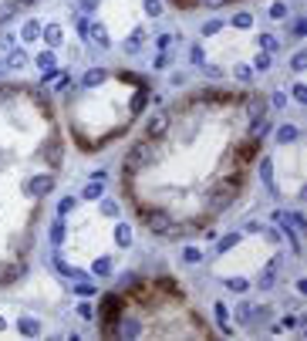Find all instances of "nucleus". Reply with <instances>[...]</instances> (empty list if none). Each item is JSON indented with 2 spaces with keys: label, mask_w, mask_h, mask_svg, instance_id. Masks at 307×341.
I'll return each instance as SVG.
<instances>
[{
  "label": "nucleus",
  "mask_w": 307,
  "mask_h": 341,
  "mask_svg": "<svg viewBox=\"0 0 307 341\" xmlns=\"http://www.w3.org/2000/svg\"><path fill=\"white\" fill-rule=\"evenodd\" d=\"M142 220H145V226H149L152 233H165V230L172 226V216H169L165 209H145Z\"/></svg>",
  "instance_id": "1"
},
{
  "label": "nucleus",
  "mask_w": 307,
  "mask_h": 341,
  "mask_svg": "<svg viewBox=\"0 0 307 341\" xmlns=\"http://www.w3.org/2000/svg\"><path fill=\"white\" fill-rule=\"evenodd\" d=\"M152 159H155V152H152V149H149V145H145V142H139V145H135V149L129 152V159H125V166H129V169H142V166H149Z\"/></svg>",
  "instance_id": "2"
},
{
  "label": "nucleus",
  "mask_w": 307,
  "mask_h": 341,
  "mask_svg": "<svg viewBox=\"0 0 307 341\" xmlns=\"http://www.w3.org/2000/svg\"><path fill=\"white\" fill-rule=\"evenodd\" d=\"M122 314V297L118 294H105V304H101V321L105 324H115V318Z\"/></svg>",
  "instance_id": "3"
},
{
  "label": "nucleus",
  "mask_w": 307,
  "mask_h": 341,
  "mask_svg": "<svg viewBox=\"0 0 307 341\" xmlns=\"http://www.w3.org/2000/svg\"><path fill=\"white\" fill-rule=\"evenodd\" d=\"M51 189H54V176H51V172H44V176H34V179L27 183V193H31V196H48Z\"/></svg>",
  "instance_id": "4"
},
{
  "label": "nucleus",
  "mask_w": 307,
  "mask_h": 341,
  "mask_svg": "<svg viewBox=\"0 0 307 341\" xmlns=\"http://www.w3.org/2000/svg\"><path fill=\"white\" fill-rule=\"evenodd\" d=\"M17 331H20L24 338H37V335H41V321L31 318V314H24V318L17 321Z\"/></svg>",
  "instance_id": "5"
},
{
  "label": "nucleus",
  "mask_w": 307,
  "mask_h": 341,
  "mask_svg": "<svg viewBox=\"0 0 307 341\" xmlns=\"http://www.w3.org/2000/svg\"><path fill=\"white\" fill-rule=\"evenodd\" d=\"M105 81H108V71H105V68H88V71H84V78H81L84 88H98V85H105Z\"/></svg>",
  "instance_id": "6"
},
{
  "label": "nucleus",
  "mask_w": 307,
  "mask_h": 341,
  "mask_svg": "<svg viewBox=\"0 0 307 341\" xmlns=\"http://www.w3.org/2000/svg\"><path fill=\"white\" fill-rule=\"evenodd\" d=\"M44 155H48V162H51L54 169L61 166V138H58V136L48 138V145H44Z\"/></svg>",
  "instance_id": "7"
},
{
  "label": "nucleus",
  "mask_w": 307,
  "mask_h": 341,
  "mask_svg": "<svg viewBox=\"0 0 307 341\" xmlns=\"http://www.w3.org/2000/svg\"><path fill=\"white\" fill-rule=\"evenodd\" d=\"M88 41H95L98 48H108L112 44V37H108V31L101 24H88Z\"/></svg>",
  "instance_id": "8"
},
{
  "label": "nucleus",
  "mask_w": 307,
  "mask_h": 341,
  "mask_svg": "<svg viewBox=\"0 0 307 341\" xmlns=\"http://www.w3.org/2000/svg\"><path fill=\"white\" fill-rule=\"evenodd\" d=\"M165 129H169V119H165V115H155L152 122L145 125V136H149V138H162V136H165Z\"/></svg>",
  "instance_id": "9"
},
{
  "label": "nucleus",
  "mask_w": 307,
  "mask_h": 341,
  "mask_svg": "<svg viewBox=\"0 0 307 341\" xmlns=\"http://www.w3.org/2000/svg\"><path fill=\"white\" fill-rule=\"evenodd\" d=\"M145 41H149V34H145V27H135V31H132V37L125 41V51H129V54H135V51H139V48H142Z\"/></svg>",
  "instance_id": "10"
},
{
  "label": "nucleus",
  "mask_w": 307,
  "mask_h": 341,
  "mask_svg": "<svg viewBox=\"0 0 307 341\" xmlns=\"http://www.w3.org/2000/svg\"><path fill=\"white\" fill-rule=\"evenodd\" d=\"M41 34H44V41H48L51 48H58V44L65 41V31H61L58 24H48V27H41Z\"/></svg>",
  "instance_id": "11"
},
{
  "label": "nucleus",
  "mask_w": 307,
  "mask_h": 341,
  "mask_svg": "<svg viewBox=\"0 0 307 341\" xmlns=\"http://www.w3.org/2000/svg\"><path fill=\"white\" fill-rule=\"evenodd\" d=\"M257 145H260V138H250V142H246V145L236 152V166H246V162L257 155Z\"/></svg>",
  "instance_id": "12"
},
{
  "label": "nucleus",
  "mask_w": 307,
  "mask_h": 341,
  "mask_svg": "<svg viewBox=\"0 0 307 341\" xmlns=\"http://www.w3.org/2000/svg\"><path fill=\"white\" fill-rule=\"evenodd\" d=\"M246 115H250V122H260V119L267 115V102H263V98H253L250 108H246Z\"/></svg>",
  "instance_id": "13"
},
{
  "label": "nucleus",
  "mask_w": 307,
  "mask_h": 341,
  "mask_svg": "<svg viewBox=\"0 0 307 341\" xmlns=\"http://www.w3.org/2000/svg\"><path fill=\"white\" fill-rule=\"evenodd\" d=\"M274 280H277V260L267 264V271L257 277V287H274Z\"/></svg>",
  "instance_id": "14"
},
{
  "label": "nucleus",
  "mask_w": 307,
  "mask_h": 341,
  "mask_svg": "<svg viewBox=\"0 0 307 341\" xmlns=\"http://www.w3.org/2000/svg\"><path fill=\"white\" fill-rule=\"evenodd\" d=\"M260 176H263V183L270 186V193L277 196V189H274V162H270V159H260Z\"/></svg>",
  "instance_id": "15"
},
{
  "label": "nucleus",
  "mask_w": 307,
  "mask_h": 341,
  "mask_svg": "<svg viewBox=\"0 0 307 341\" xmlns=\"http://www.w3.org/2000/svg\"><path fill=\"white\" fill-rule=\"evenodd\" d=\"M115 240H118V247H132V226H129V223H118Z\"/></svg>",
  "instance_id": "16"
},
{
  "label": "nucleus",
  "mask_w": 307,
  "mask_h": 341,
  "mask_svg": "<svg viewBox=\"0 0 307 341\" xmlns=\"http://www.w3.org/2000/svg\"><path fill=\"white\" fill-rule=\"evenodd\" d=\"M24 65H27V54H24V51H20V48H14V51H10V54H7V68H24Z\"/></svg>",
  "instance_id": "17"
},
{
  "label": "nucleus",
  "mask_w": 307,
  "mask_h": 341,
  "mask_svg": "<svg viewBox=\"0 0 307 341\" xmlns=\"http://www.w3.org/2000/svg\"><path fill=\"white\" fill-rule=\"evenodd\" d=\"M145 102H149V88H139V91L132 95V112L139 115V112L145 108Z\"/></svg>",
  "instance_id": "18"
},
{
  "label": "nucleus",
  "mask_w": 307,
  "mask_h": 341,
  "mask_svg": "<svg viewBox=\"0 0 307 341\" xmlns=\"http://www.w3.org/2000/svg\"><path fill=\"white\" fill-rule=\"evenodd\" d=\"M81 196H84V200H101V179L95 176V179L84 186V193H81Z\"/></svg>",
  "instance_id": "19"
},
{
  "label": "nucleus",
  "mask_w": 307,
  "mask_h": 341,
  "mask_svg": "<svg viewBox=\"0 0 307 341\" xmlns=\"http://www.w3.org/2000/svg\"><path fill=\"white\" fill-rule=\"evenodd\" d=\"M236 318H240L243 324H250V321L257 318V307H253L250 301H243V304H240V311H236Z\"/></svg>",
  "instance_id": "20"
},
{
  "label": "nucleus",
  "mask_w": 307,
  "mask_h": 341,
  "mask_svg": "<svg viewBox=\"0 0 307 341\" xmlns=\"http://www.w3.org/2000/svg\"><path fill=\"white\" fill-rule=\"evenodd\" d=\"M216 324H220V331L230 335V311H226V304H216Z\"/></svg>",
  "instance_id": "21"
},
{
  "label": "nucleus",
  "mask_w": 307,
  "mask_h": 341,
  "mask_svg": "<svg viewBox=\"0 0 307 341\" xmlns=\"http://www.w3.org/2000/svg\"><path fill=\"white\" fill-rule=\"evenodd\" d=\"M17 10H20V3H17V0H7V3H0V24H7V20L17 14Z\"/></svg>",
  "instance_id": "22"
},
{
  "label": "nucleus",
  "mask_w": 307,
  "mask_h": 341,
  "mask_svg": "<svg viewBox=\"0 0 307 341\" xmlns=\"http://www.w3.org/2000/svg\"><path fill=\"white\" fill-rule=\"evenodd\" d=\"M294 138H297V125H280V129H277V142L287 145V142H294Z\"/></svg>",
  "instance_id": "23"
},
{
  "label": "nucleus",
  "mask_w": 307,
  "mask_h": 341,
  "mask_svg": "<svg viewBox=\"0 0 307 341\" xmlns=\"http://www.w3.org/2000/svg\"><path fill=\"white\" fill-rule=\"evenodd\" d=\"M65 233H68V230H65V220H58V223L51 226V243L61 247V243H65Z\"/></svg>",
  "instance_id": "24"
},
{
  "label": "nucleus",
  "mask_w": 307,
  "mask_h": 341,
  "mask_svg": "<svg viewBox=\"0 0 307 341\" xmlns=\"http://www.w3.org/2000/svg\"><path fill=\"white\" fill-rule=\"evenodd\" d=\"M236 243H240V233H226V237L216 243V250H220V254H226V250H233Z\"/></svg>",
  "instance_id": "25"
},
{
  "label": "nucleus",
  "mask_w": 307,
  "mask_h": 341,
  "mask_svg": "<svg viewBox=\"0 0 307 341\" xmlns=\"http://www.w3.org/2000/svg\"><path fill=\"white\" fill-rule=\"evenodd\" d=\"M37 34H41V24H37V20H31V24L20 31V37H24V41H37Z\"/></svg>",
  "instance_id": "26"
},
{
  "label": "nucleus",
  "mask_w": 307,
  "mask_h": 341,
  "mask_svg": "<svg viewBox=\"0 0 307 341\" xmlns=\"http://www.w3.org/2000/svg\"><path fill=\"white\" fill-rule=\"evenodd\" d=\"M182 260H186V264H199V260H203V250H199V247H186V250H182Z\"/></svg>",
  "instance_id": "27"
},
{
  "label": "nucleus",
  "mask_w": 307,
  "mask_h": 341,
  "mask_svg": "<svg viewBox=\"0 0 307 341\" xmlns=\"http://www.w3.org/2000/svg\"><path fill=\"white\" fill-rule=\"evenodd\" d=\"M233 27H240V31L253 27V14H236V17H233Z\"/></svg>",
  "instance_id": "28"
},
{
  "label": "nucleus",
  "mask_w": 307,
  "mask_h": 341,
  "mask_svg": "<svg viewBox=\"0 0 307 341\" xmlns=\"http://www.w3.org/2000/svg\"><path fill=\"white\" fill-rule=\"evenodd\" d=\"M260 48H263V51L270 54V51H277V48H280V41H277L274 34H263V37H260Z\"/></svg>",
  "instance_id": "29"
},
{
  "label": "nucleus",
  "mask_w": 307,
  "mask_h": 341,
  "mask_svg": "<svg viewBox=\"0 0 307 341\" xmlns=\"http://www.w3.org/2000/svg\"><path fill=\"white\" fill-rule=\"evenodd\" d=\"M37 68H44V71L54 68V51H44V54H37Z\"/></svg>",
  "instance_id": "30"
},
{
  "label": "nucleus",
  "mask_w": 307,
  "mask_h": 341,
  "mask_svg": "<svg viewBox=\"0 0 307 341\" xmlns=\"http://www.w3.org/2000/svg\"><path fill=\"white\" fill-rule=\"evenodd\" d=\"M95 273H98V277H108V273H112V260H108V257L95 260Z\"/></svg>",
  "instance_id": "31"
},
{
  "label": "nucleus",
  "mask_w": 307,
  "mask_h": 341,
  "mask_svg": "<svg viewBox=\"0 0 307 341\" xmlns=\"http://www.w3.org/2000/svg\"><path fill=\"white\" fill-rule=\"evenodd\" d=\"M233 74H236L240 81H250V78H253V68H250V65H236V68H233Z\"/></svg>",
  "instance_id": "32"
},
{
  "label": "nucleus",
  "mask_w": 307,
  "mask_h": 341,
  "mask_svg": "<svg viewBox=\"0 0 307 341\" xmlns=\"http://www.w3.org/2000/svg\"><path fill=\"white\" fill-rule=\"evenodd\" d=\"M294 98H297L301 105H307V85L304 81H294Z\"/></svg>",
  "instance_id": "33"
},
{
  "label": "nucleus",
  "mask_w": 307,
  "mask_h": 341,
  "mask_svg": "<svg viewBox=\"0 0 307 341\" xmlns=\"http://www.w3.org/2000/svg\"><path fill=\"white\" fill-rule=\"evenodd\" d=\"M270 105L274 108H287V91H274L270 95Z\"/></svg>",
  "instance_id": "34"
},
{
  "label": "nucleus",
  "mask_w": 307,
  "mask_h": 341,
  "mask_svg": "<svg viewBox=\"0 0 307 341\" xmlns=\"http://www.w3.org/2000/svg\"><path fill=\"white\" fill-rule=\"evenodd\" d=\"M270 17H274V20H284V17H287V3H274V7H270Z\"/></svg>",
  "instance_id": "35"
},
{
  "label": "nucleus",
  "mask_w": 307,
  "mask_h": 341,
  "mask_svg": "<svg viewBox=\"0 0 307 341\" xmlns=\"http://www.w3.org/2000/svg\"><path fill=\"white\" fill-rule=\"evenodd\" d=\"M14 247H17V250H20V254H24V250H27V247H31V230H27V233H20V237H17V240H14Z\"/></svg>",
  "instance_id": "36"
},
{
  "label": "nucleus",
  "mask_w": 307,
  "mask_h": 341,
  "mask_svg": "<svg viewBox=\"0 0 307 341\" xmlns=\"http://www.w3.org/2000/svg\"><path fill=\"white\" fill-rule=\"evenodd\" d=\"M291 68H294V71H304V68H307V54H304V51H297V54H294Z\"/></svg>",
  "instance_id": "37"
},
{
  "label": "nucleus",
  "mask_w": 307,
  "mask_h": 341,
  "mask_svg": "<svg viewBox=\"0 0 307 341\" xmlns=\"http://www.w3.org/2000/svg\"><path fill=\"white\" fill-rule=\"evenodd\" d=\"M226 287H230V290H246L250 284H246L243 277H230V280H226Z\"/></svg>",
  "instance_id": "38"
},
{
  "label": "nucleus",
  "mask_w": 307,
  "mask_h": 341,
  "mask_svg": "<svg viewBox=\"0 0 307 341\" xmlns=\"http://www.w3.org/2000/svg\"><path fill=\"white\" fill-rule=\"evenodd\" d=\"M145 14H149V17H159V14H162V3H159V0H145Z\"/></svg>",
  "instance_id": "39"
},
{
  "label": "nucleus",
  "mask_w": 307,
  "mask_h": 341,
  "mask_svg": "<svg viewBox=\"0 0 307 341\" xmlns=\"http://www.w3.org/2000/svg\"><path fill=\"white\" fill-rule=\"evenodd\" d=\"M220 27H223V20H210V24H203V34L210 37V34H220Z\"/></svg>",
  "instance_id": "40"
},
{
  "label": "nucleus",
  "mask_w": 307,
  "mask_h": 341,
  "mask_svg": "<svg viewBox=\"0 0 307 341\" xmlns=\"http://www.w3.org/2000/svg\"><path fill=\"white\" fill-rule=\"evenodd\" d=\"M189 58H193V65H203V58H206V51H203L199 44H193V51H189Z\"/></svg>",
  "instance_id": "41"
},
{
  "label": "nucleus",
  "mask_w": 307,
  "mask_h": 341,
  "mask_svg": "<svg viewBox=\"0 0 307 341\" xmlns=\"http://www.w3.org/2000/svg\"><path fill=\"white\" fill-rule=\"evenodd\" d=\"M253 68H257V71H267V68H270V54H257Z\"/></svg>",
  "instance_id": "42"
},
{
  "label": "nucleus",
  "mask_w": 307,
  "mask_h": 341,
  "mask_svg": "<svg viewBox=\"0 0 307 341\" xmlns=\"http://www.w3.org/2000/svg\"><path fill=\"white\" fill-rule=\"evenodd\" d=\"M101 213H105V216H115V213H118V203H115V200H105V203H101Z\"/></svg>",
  "instance_id": "43"
},
{
  "label": "nucleus",
  "mask_w": 307,
  "mask_h": 341,
  "mask_svg": "<svg viewBox=\"0 0 307 341\" xmlns=\"http://www.w3.org/2000/svg\"><path fill=\"white\" fill-rule=\"evenodd\" d=\"M294 34H297V37H304V34H307V20H304V17L294 20Z\"/></svg>",
  "instance_id": "44"
},
{
  "label": "nucleus",
  "mask_w": 307,
  "mask_h": 341,
  "mask_svg": "<svg viewBox=\"0 0 307 341\" xmlns=\"http://www.w3.org/2000/svg\"><path fill=\"white\" fill-rule=\"evenodd\" d=\"M71 206H75V200H71V196H65V200H61V203H58V213H61V216H65V213H68V209H71Z\"/></svg>",
  "instance_id": "45"
},
{
  "label": "nucleus",
  "mask_w": 307,
  "mask_h": 341,
  "mask_svg": "<svg viewBox=\"0 0 307 341\" xmlns=\"http://www.w3.org/2000/svg\"><path fill=\"white\" fill-rule=\"evenodd\" d=\"M169 61H172V58H169V51H162V54L155 58V68H169Z\"/></svg>",
  "instance_id": "46"
},
{
  "label": "nucleus",
  "mask_w": 307,
  "mask_h": 341,
  "mask_svg": "<svg viewBox=\"0 0 307 341\" xmlns=\"http://www.w3.org/2000/svg\"><path fill=\"white\" fill-rule=\"evenodd\" d=\"M78 314H81V318H91V314H95V311H91V304H88V301H84V304H78Z\"/></svg>",
  "instance_id": "47"
},
{
  "label": "nucleus",
  "mask_w": 307,
  "mask_h": 341,
  "mask_svg": "<svg viewBox=\"0 0 307 341\" xmlns=\"http://www.w3.org/2000/svg\"><path fill=\"white\" fill-rule=\"evenodd\" d=\"M169 44H172V34H162V37H159V48L169 51Z\"/></svg>",
  "instance_id": "48"
},
{
  "label": "nucleus",
  "mask_w": 307,
  "mask_h": 341,
  "mask_svg": "<svg viewBox=\"0 0 307 341\" xmlns=\"http://www.w3.org/2000/svg\"><path fill=\"white\" fill-rule=\"evenodd\" d=\"M78 294H91L95 297V284H78Z\"/></svg>",
  "instance_id": "49"
},
{
  "label": "nucleus",
  "mask_w": 307,
  "mask_h": 341,
  "mask_svg": "<svg viewBox=\"0 0 307 341\" xmlns=\"http://www.w3.org/2000/svg\"><path fill=\"white\" fill-rule=\"evenodd\" d=\"M280 328H297V318H294V314H287V318L280 321Z\"/></svg>",
  "instance_id": "50"
},
{
  "label": "nucleus",
  "mask_w": 307,
  "mask_h": 341,
  "mask_svg": "<svg viewBox=\"0 0 307 341\" xmlns=\"http://www.w3.org/2000/svg\"><path fill=\"white\" fill-rule=\"evenodd\" d=\"M122 335H125V338H135V335H139V328H135V321H129V328H125Z\"/></svg>",
  "instance_id": "51"
},
{
  "label": "nucleus",
  "mask_w": 307,
  "mask_h": 341,
  "mask_svg": "<svg viewBox=\"0 0 307 341\" xmlns=\"http://www.w3.org/2000/svg\"><path fill=\"white\" fill-rule=\"evenodd\" d=\"M95 7H98V0H81V10H84V14H88V10H95Z\"/></svg>",
  "instance_id": "52"
},
{
  "label": "nucleus",
  "mask_w": 307,
  "mask_h": 341,
  "mask_svg": "<svg viewBox=\"0 0 307 341\" xmlns=\"http://www.w3.org/2000/svg\"><path fill=\"white\" fill-rule=\"evenodd\" d=\"M203 3H206V7H213V10H216V7H223V3H230V0H203Z\"/></svg>",
  "instance_id": "53"
},
{
  "label": "nucleus",
  "mask_w": 307,
  "mask_h": 341,
  "mask_svg": "<svg viewBox=\"0 0 307 341\" xmlns=\"http://www.w3.org/2000/svg\"><path fill=\"white\" fill-rule=\"evenodd\" d=\"M176 3H179V7H193L196 0H176Z\"/></svg>",
  "instance_id": "54"
},
{
  "label": "nucleus",
  "mask_w": 307,
  "mask_h": 341,
  "mask_svg": "<svg viewBox=\"0 0 307 341\" xmlns=\"http://www.w3.org/2000/svg\"><path fill=\"white\" fill-rule=\"evenodd\" d=\"M17 3H20V7H27V3H37V0H17Z\"/></svg>",
  "instance_id": "55"
},
{
  "label": "nucleus",
  "mask_w": 307,
  "mask_h": 341,
  "mask_svg": "<svg viewBox=\"0 0 307 341\" xmlns=\"http://www.w3.org/2000/svg\"><path fill=\"white\" fill-rule=\"evenodd\" d=\"M3 328H7V321H3V318H0V331H3Z\"/></svg>",
  "instance_id": "56"
}]
</instances>
